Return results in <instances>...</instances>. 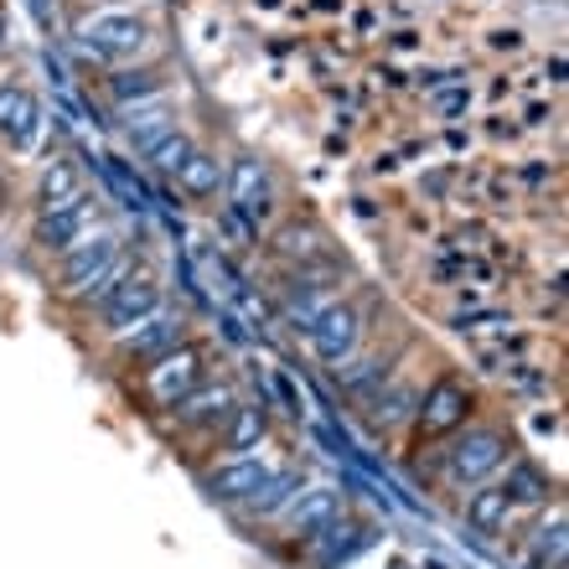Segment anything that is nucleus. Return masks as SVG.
<instances>
[{
	"label": "nucleus",
	"mask_w": 569,
	"mask_h": 569,
	"mask_svg": "<svg viewBox=\"0 0 569 569\" xmlns=\"http://www.w3.org/2000/svg\"><path fill=\"white\" fill-rule=\"evenodd\" d=\"M415 405H420V399H415V389H409V383H393L389 393H378V399H373L368 420H373L378 430H389V425L409 420V409H415Z\"/></svg>",
	"instance_id": "obj_23"
},
{
	"label": "nucleus",
	"mask_w": 569,
	"mask_h": 569,
	"mask_svg": "<svg viewBox=\"0 0 569 569\" xmlns=\"http://www.w3.org/2000/svg\"><path fill=\"white\" fill-rule=\"evenodd\" d=\"M306 543H311V565L316 569H342V565H352L368 543H373V533L347 518V523H327L316 539H306Z\"/></svg>",
	"instance_id": "obj_12"
},
{
	"label": "nucleus",
	"mask_w": 569,
	"mask_h": 569,
	"mask_svg": "<svg viewBox=\"0 0 569 569\" xmlns=\"http://www.w3.org/2000/svg\"><path fill=\"white\" fill-rule=\"evenodd\" d=\"M171 130H177V124H171V109H136L130 124H124V136H130V146H136L140 156H150Z\"/></svg>",
	"instance_id": "obj_20"
},
{
	"label": "nucleus",
	"mask_w": 569,
	"mask_h": 569,
	"mask_svg": "<svg viewBox=\"0 0 569 569\" xmlns=\"http://www.w3.org/2000/svg\"><path fill=\"white\" fill-rule=\"evenodd\" d=\"M109 93H114L120 104H140V99H150V93H161V73H150V68L114 73V78H109Z\"/></svg>",
	"instance_id": "obj_25"
},
{
	"label": "nucleus",
	"mask_w": 569,
	"mask_h": 569,
	"mask_svg": "<svg viewBox=\"0 0 569 569\" xmlns=\"http://www.w3.org/2000/svg\"><path fill=\"white\" fill-rule=\"evenodd\" d=\"M78 192H83V177H78V166L68 161V156H58V161L42 171V208H62V202H73Z\"/></svg>",
	"instance_id": "obj_22"
},
{
	"label": "nucleus",
	"mask_w": 569,
	"mask_h": 569,
	"mask_svg": "<svg viewBox=\"0 0 569 569\" xmlns=\"http://www.w3.org/2000/svg\"><path fill=\"white\" fill-rule=\"evenodd\" d=\"M466 99H471V93H446V99H440V114H456V109H466Z\"/></svg>",
	"instance_id": "obj_30"
},
{
	"label": "nucleus",
	"mask_w": 569,
	"mask_h": 569,
	"mask_svg": "<svg viewBox=\"0 0 569 569\" xmlns=\"http://www.w3.org/2000/svg\"><path fill=\"white\" fill-rule=\"evenodd\" d=\"M270 481V461L264 456H228L223 466H212L202 487H208L212 502H249Z\"/></svg>",
	"instance_id": "obj_8"
},
{
	"label": "nucleus",
	"mask_w": 569,
	"mask_h": 569,
	"mask_svg": "<svg viewBox=\"0 0 569 569\" xmlns=\"http://www.w3.org/2000/svg\"><path fill=\"white\" fill-rule=\"evenodd\" d=\"M264 430H270V415H264V405H239L233 415H228L223 450H233V456H249V450L264 440Z\"/></svg>",
	"instance_id": "obj_17"
},
{
	"label": "nucleus",
	"mask_w": 569,
	"mask_h": 569,
	"mask_svg": "<svg viewBox=\"0 0 569 569\" xmlns=\"http://www.w3.org/2000/svg\"><path fill=\"white\" fill-rule=\"evenodd\" d=\"M300 487H306V481H300V471H270V481L249 497V512H254V518H274V512H284L290 502H296Z\"/></svg>",
	"instance_id": "obj_18"
},
{
	"label": "nucleus",
	"mask_w": 569,
	"mask_h": 569,
	"mask_svg": "<svg viewBox=\"0 0 569 569\" xmlns=\"http://www.w3.org/2000/svg\"><path fill=\"white\" fill-rule=\"evenodd\" d=\"M130 274H136V264H130V259H124V254H114V259H109V264H104V270L93 274V284H89V290H83V296H78V300H89V306H104V300L114 296V290H120V284L130 280Z\"/></svg>",
	"instance_id": "obj_24"
},
{
	"label": "nucleus",
	"mask_w": 569,
	"mask_h": 569,
	"mask_svg": "<svg viewBox=\"0 0 569 569\" xmlns=\"http://www.w3.org/2000/svg\"><path fill=\"white\" fill-rule=\"evenodd\" d=\"M512 321L502 311H481V316H461L456 321V331H471V337H487V331H508Z\"/></svg>",
	"instance_id": "obj_28"
},
{
	"label": "nucleus",
	"mask_w": 569,
	"mask_h": 569,
	"mask_svg": "<svg viewBox=\"0 0 569 569\" xmlns=\"http://www.w3.org/2000/svg\"><path fill=\"white\" fill-rule=\"evenodd\" d=\"M316 239H321V233H316V228H284L280 239H274V249H280L284 259H311L316 254Z\"/></svg>",
	"instance_id": "obj_27"
},
{
	"label": "nucleus",
	"mask_w": 569,
	"mask_h": 569,
	"mask_svg": "<svg viewBox=\"0 0 569 569\" xmlns=\"http://www.w3.org/2000/svg\"><path fill=\"white\" fill-rule=\"evenodd\" d=\"M89 223H93V197L78 192L73 202H62V208H47L42 212V223H37V243L62 254V249H73V243L89 233Z\"/></svg>",
	"instance_id": "obj_11"
},
{
	"label": "nucleus",
	"mask_w": 569,
	"mask_h": 569,
	"mask_svg": "<svg viewBox=\"0 0 569 569\" xmlns=\"http://www.w3.org/2000/svg\"><path fill=\"white\" fill-rule=\"evenodd\" d=\"M223 187H228V197H233V218H243L249 228H259V218H270L274 187H270V171H264V161H254V156H239V161L228 166Z\"/></svg>",
	"instance_id": "obj_4"
},
{
	"label": "nucleus",
	"mask_w": 569,
	"mask_h": 569,
	"mask_svg": "<svg viewBox=\"0 0 569 569\" xmlns=\"http://www.w3.org/2000/svg\"><path fill=\"white\" fill-rule=\"evenodd\" d=\"M146 47V21L130 11H99L78 27V52L93 62H109V58H130Z\"/></svg>",
	"instance_id": "obj_2"
},
{
	"label": "nucleus",
	"mask_w": 569,
	"mask_h": 569,
	"mask_svg": "<svg viewBox=\"0 0 569 569\" xmlns=\"http://www.w3.org/2000/svg\"><path fill=\"white\" fill-rule=\"evenodd\" d=\"M37 124H42L37 99H31L27 89L6 83V89H0V136L11 140V146H31V140H37Z\"/></svg>",
	"instance_id": "obj_15"
},
{
	"label": "nucleus",
	"mask_w": 569,
	"mask_h": 569,
	"mask_svg": "<svg viewBox=\"0 0 569 569\" xmlns=\"http://www.w3.org/2000/svg\"><path fill=\"white\" fill-rule=\"evenodd\" d=\"M337 512H342V497L331 487H300L296 502L284 508V523H290L296 539H316L327 523H337Z\"/></svg>",
	"instance_id": "obj_14"
},
{
	"label": "nucleus",
	"mask_w": 569,
	"mask_h": 569,
	"mask_svg": "<svg viewBox=\"0 0 569 569\" xmlns=\"http://www.w3.org/2000/svg\"><path fill=\"white\" fill-rule=\"evenodd\" d=\"M202 383V347H192V342H181V347H171L166 358H156L146 368V389H150V399L156 405H166V409H177L187 393Z\"/></svg>",
	"instance_id": "obj_3"
},
{
	"label": "nucleus",
	"mask_w": 569,
	"mask_h": 569,
	"mask_svg": "<svg viewBox=\"0 0 569 569\" xmlns=\"http://www.w3.org/2000/svg\"><path fill=\"white\" fill-rule=\"evenodd\" d=\"M192 150H197V146H192V140L181 136V130H171V136H166V140H161V146L150 150V166H156V171H161V177H177L181 166L192 161Z\"/></svg>",
	"instance_id": "obj_26"
},
{
	"label": "nucleus",
	"mask_w": 569,
	"mask_h": 569,
	"mask_svg": "<svg viewBox=\"0 0 569 569\" xmlns=\"http://www.w3.org/2000/svg\"><path fill=\"white\" fill-rule=\"evenodd\" d=\"M508 435L492 430V425H477V430H466L456 446L446 450V477L456 487H481V481L492 477L497 466L508 461Z\"/></svg>",
	"instance_id": "obj_1"
},
{
	"label": "nucleus",
	"mask_w": 569,
	"mask_h": 569,
	"mask_svg": "<svg viewBox=\"0 0 569 569\" xmlns=\"http://www.w3.org/2000/svg\"><path fill=\"white\" fill-rule=\"evenodd\" d=\"M177 181L187 197H218L223 192V166H218V156H208V150H192V161L177 171Z\"/></svg>",
	"instance_id": "obj_19"
},
{
	"label": "nucleus",
	"mask_w": 569,
	"mask_h": 569,
	"mask_svg": "<svg viewBox=\"0 0 569 569\" xmlns=\"http://www.w3.org/2000/svg\"><path fill=\"white\" fill-rule=\"evenodd\" d=\"M223 331H228V342H243V327H239V321H233L228 311H223Z\"/></svg>",
	"instance_id": "obj_31"
},
{
	"label": "nucleus",
	"mask_w": 569,
	"mask_h": 569,
	"mask_svg": "<svg viewBox=\"0 0 569 569\" xmlns=\"http://www.w3.org/2000/svg\"><path fill=\"white\" fill-rule=\"evenodd\" d=\"M99 311H104V327L114 331V337H124V331L140 327L146 316L161 311V284L150 280V274H130V280H124L120 290L99 306Z\"/></svg>",
	"instance_id": "obj_7"
},
{
	"label": "nucleus",
	"mask_w": 569,
	"mask_h": 569,
	"mask_svg": "<svg viewBox=\"0 0 569 569\" xmlns=\"http://www.w3.org/2000/svg\"><path fill=\"white\" fill-rule=\"evenodd\" d=\"M415 415H420V435H450L471 415V393H466L456 378H435Z\"/></svg>",
	"instance_id": "obj_10"
},
{
	"label": "nucleus",
	"mask_w": 569,
	"mask_h": 569,
	"mask_svg": "<svg viewBox=\"0 0 569 569\" xmlns=\"http://www.w3.org/2000/svg\"><path fill=\"white\" fill-rule=\"evenodd\" d=\"M393 569H405V565H393Z\"/></svg>",
	"instance_id": "obj_33"
},
{
	"label": "nucleus",
	"mask_w": 569,
	"mask_h": 569,
	"mask_svg": "<svg viewBox=\"0 0 569 569\" xmlns=\"http://www.w3.org/2000/svg\"><path fill=\"white\" fill-rule=\"evenodd\" d=\"M233 409H239V393L228 389V383H197L177 405V420L187 425V430H212V425H228Z\"/></svg>",
	"instance_id": "obj_13"
},
{
	"label": "nucleus",
	"mask_w": 569,
	"mask_h": 569,
	"mask_svg": "<svg viewBox=\"0 0 569 569\" xmlns=\"http://www.w3.org/2000/svg\"><path fill=\"white\" fill-rule=\"evenodd\" d=\"M512 518V502L502 487H477V492L466 497V523L477 528V533H502Z\"/></svg>",
	"instance_id": "obj_16"
},
{
	"label": "nucleus",
	"mask_w": 569,
	"mask_h": 569,
	"mask_svg": "<svg viewBox=\"0 0 569 569\" xmlns=\"http://www.w3.org/2000/svg\"><path fill=\"white\" fill-rule=\"evenodd\" d=\"M31 11H37V21L47 27V0H31Z\"/></svg>",
	"instance_id": "obj_32"
},
{
	"label": "nucleus",
	"mask_w": 569,
	"mask_h": 569,
	"mask_svg": "<svg viewBox=\"0 0 569 569\" xmlns=\"http://www.w3.org/2000/svg\"><path fill=\"white\" fill-rule=\"evenodd\" d=\"M306 337H311V347H316V358L321 362H342L362 337V311L358 306H347V300H331L327 311L311 321Z\"/></svg>",
	"instance_id": "obj_6"
},
{
	"label": "nucleus",
	"mask_w": 569,
	"mask_h": 569,
	"mask_svg": "<svg viewBox=\"0 0 569 569\" xmlns=\"http://www.w3.org/2000/svg\"><path fill=\"white\" fill-rule=\"evenodd\" d=\"M502 492H508V502L518 508V502H543V497L555 492V481L543 477L539 466L512 461V466H508V481H502Z\"/></svg>",
	"instance_id": "obj_21"
},
{
	"label": "nucleus",
	"mask_w": 569,
	"mask_h": 569,
	"mask_svg": "<svg viewBox=\"0 0 569 569\" xmlns=\"http://www.w3.org/2000/svg\"><path fill=\"white\" fill-rule=\"evenodd\" d=\"M187 342V321H181L177 311H156V316H146L140 327H130L120 337V352L124 358H136V362H156V358H166L171 347H181Z\"/></svg>",
	"instance_id": "obj_9"
},
{
	"label": "nucleus",
	"mask_w": 569,
	"mask_h": 569,
	"mask_svg": "<svg viewBox=\"0 0 569 569\" xmlns=\"http://www.w3.org/2000/svg\"><path fill=\"white\" fill-rule=\"evenodd\" d=\"M114 254H120V239H114V233H83L73 249H62V270H58L62 296H83L93 284V274L104 270Z\"/></svg>",
	"instance_id": "obj_5"
},
{
	"label": "nucleus",
	"mask_w": 569,
	"mask_h": 569,
	"mask_svg": "<svg viewBox=\"0 0 569 569\" xmlns=\"http://www.w3.org/2000/svg\"><path fill=\"white\" fill-rule=\"evenodd\" d=\"M274 393H280L284 405H290V415H300V399H296V389H290V383H284V378H274Z\"/></svg>",
	"instance_id": "obj_29"
}]
</instances>
